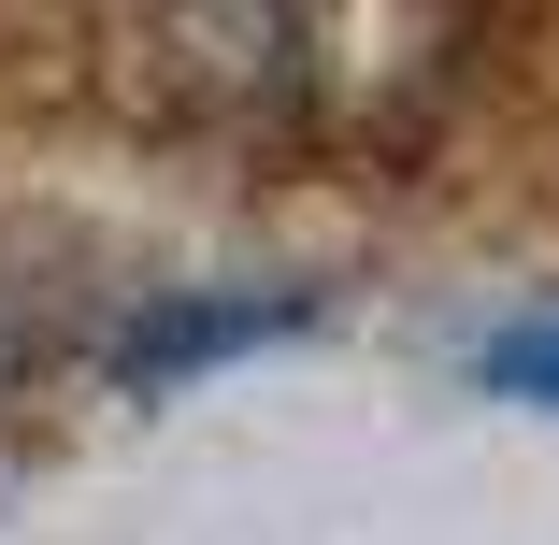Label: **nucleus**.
<instances>
[{
    "label": "nucleus",
    "instance_id": "obj_1",
    "mask_svg": "<svg viewBox=\"0 0 559 545\" xmlns=\"http://www.w3.org/2000/svg\"><path fill=\"white\" fill-rule=\"evenodd\" d=\"M273 331H301V287H201V301H158V316L116 331V388H187V374L245 359V345H273Z\"/></svg>",
    "mask_w": 559,
    "mask_h": 545
},
{
    "label": "nucleus",
    "instance_id": "obj_2",
    "mask_svg": "<svg viewBox=\"0 0 559 545\" xmlns=\"http://www.w3.org/2000/svg\"><path fill=\"white\" fill-rule=\"evenodd\" d=\"M474 374H488V388H516V402H559V316H516V331H488V345H474Z\"/></svg>",
    "mask_w": 559,
    "mask_h": 545
}]
</instances>
